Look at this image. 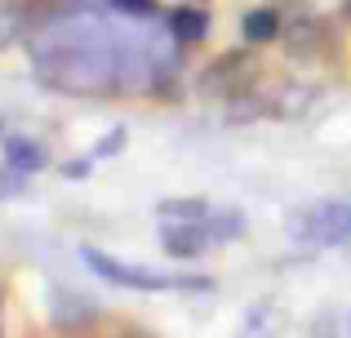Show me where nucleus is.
I'll use <instances>...</instances> for the list:
<instances>
[{"instance_id":"nucleus-1","label":"nucleus","mask_w":351,"mask_h":338,"mask_svg":"<svg viewBox=\"0 0 351 338\" xmlns=\"http://www.w3.org/2000/svg\"><path fill=\"white\" fill-rule=\"evenodd\" d=\"M36 76H40L45 85L62 89V94L98 98V94L125 89V62H120L107 45L76 36V40L40 45V53H36Z\"/></svg>"},{"instance_id":"nucleus-2","label":"nucleus","mask_w":351,"mask_h":338,"mask_svg":"<svg viewBox=\"0 0 351 338\" xmlns=\"http://www.w3.org/2000/svg\"><path fill=\"white\" fill-rule=\"evenodd\" d=\"M85 267L94 276L112 280L120 289H143V294H209L214 280L209 276H173V271H156V267H138V263H125L116 254H103V250H80Z\"/></svg>"},{"instance_id":"nucleus-3","label":"nucleus","mask_w":351,"mask_h":338,"mask_svg":"<svg viewBox=\"0 0 351 338\" xmlns=\"http://www.w3.org/2000/svg\"><path fill=\"white\" fill-rule=\"evenodd\" d=\"M249 80H254V58L227 53V58H218L214 67L200 76V94L205 98H240Z\"/></svg>"},{"instance_id":"nucleus-4","label":"nucleus","mask_w":351,"mask_h":338,"mask_svg":"<svg viewBox=\"0 0 351 338\" xmlns=\"http://www.w3.org/2000/svg\"><path fill=\"white\" fill-rule=\"evenodd\" d=\"M160 245L169 258H200V254L209 250L214 241V227H209V218H200V223H165L160 227Z\"/></svg>"},{"instance_id":"nucleus-5","label":"nucleus","mask_w":351,"mask_h":338,"mask_svg":"<svg viewBox=\"0 0 351 338\" xmlns=\"http://www.w3.org/2000/svg\"><path fill=\"white\" fill-rule=\"evenodd\" d=\"M343 236H351V209H343L338 200H325V205L311 209L302 241H311V245H338Z\"/></svg>"},{"instance_id":"nucleus-6","label":"nucleus","mask_w":351,"mask_h":338,"mask_svg":"<svg viewBox=\"0 0 351 338\" xmlns=\"http://www.w3.org/2000/svg\"><path fill=\"white\" fill-rule=\"evenodd\" d=\"M280 334H285V312L276 303H267V298L249 307L236 330V338H280Z\"/></svg>"},{"instance_id":"nucleus-7","label":"nucleus","mask_w":351,"mask_h":338,"mask_svg":"<svg viewBox=\"0 0 351 338\" xmlns=\"http://www.w3.org/2000/svg\"><path fill=\"white\" fill-rule=\"evenodd\" d=\"M5 165L14 173H36L45 169V147L32 138H5Z\"/></svg>"},{"instance_id":"nucleus-8","label":"nucleus","mask_w":351,"mask_h":338,"mask_svg":"<svg viewBox=\"0 0 351 338\" xmlns=\"http://www.w3.org/2000/svg\"><path fill=\"white\" fill-rule=\"evenodd\" d=\"M205 32H209V14H205V9H187V5L173 9V18H169V36H173L178 45H196Z\"/></svg>"},{"instance_id":"nucleus-9","label":"nucleus","mask_w":351,"mask_h":338,"mask_svg":"<svg viewBox=\"0 0 351 338\" xmlns=\"http://www.w3.org/2000/svg\"><path fill=\"white\" fill-rule=\"evenodd\" d=\"M280 14L276 9H254V14H245V23H240V32H245L249 45H263V40H276L280 36Z\"/></svg>"},{"instance_id":"nucleus-10","label":"nucleus","mask_w":351,"mask_h":338,"mask_svg":"<svg viewBox=\"0 0 351 338\" xmlns=\"http://www.w3.org/2000/svg\"><path fill=\"white\" fill-rule=\"evenodd\" d=\"M214 209H209V200L200 196H187V200H160V223H200V218H209Z\"/></svg>"},{"instance_id":"nucleus-11","label":"nucleus","mask_w":351,"mask_h":338,"mask_svg":"<svg viewBox=\"0 0 351 338\" xmlns=\"http://www.w3.org/2000/svg\"><path fill=\"white\" fill-rule=\"evenodd\" d=\"M307 338H351V307H329L311 321Z\"/></svg>"},{"instance_id":"nucleus-12","label":"nucleus","mask_w":351,"mask_h":338,"mask_svg":"<svg viewBox=\"0 0 351 338\" xmlns=\"http://www.w3.org/2000/svg\"><path fill=\"white\" fill-rule=\"evenodd\" d=\"M116 9H125V14H138V18H147V14H156V0H112Z\"/></svg>"},{"instance_id":"nucleus-13","label":"nucleus","mask_w":351,"mask_h":338,"mask_svg":"<svg viewBox=\"0 0 351 338\" xmlns=\"http://www.w3.org/2000/svg\"><path fill=\"white\" fill-rule=\"evenodd\" d=\"M120 147H125V130H116L112 138H103V143H98V147H94V156H112V152H120Z\"/></svg>"},{"instance_id":"nucleus-14","label":"nucleus","mask_w":351,"mask_h":338,"mask_svg":"<svg viewBox=\"0 0 351 338\" xmlns=\"http://www.w3.org/2000/svg\"><path fill=\"white\" fill-rule=\"evenodd\" d=\"M62 178H89V160H67V165H62Z\"/></svg>"},{"instance_id":"nucleus-15","label":"nucleus","mask_w":351,"mask_h":338,"mask_svg":"<svg viewBox=\"0 0 351 338\" xmlns=\"http://www.w3.org/2000/svg\"><path fill=\"white\" fill-rule=\"evenodd\" d=\"M343 14H347V18H351V0H343Z\"/></svg>"}]
</instances>
